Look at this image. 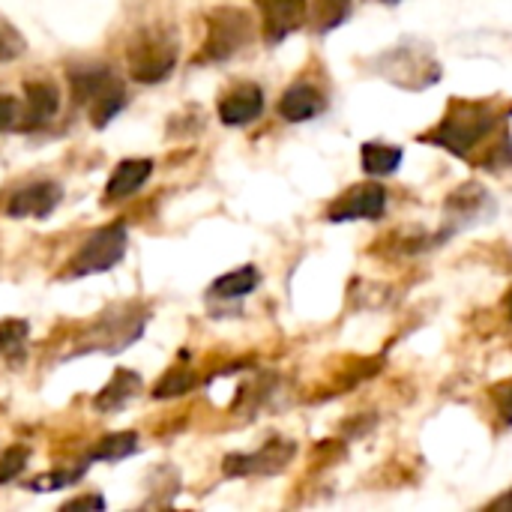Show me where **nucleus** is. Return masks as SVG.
I'll return each mask as SVG.
<instances>
[{
    "mask_svg": "<svg viewBox=\"0 0 512 512\" xmlns=\"http://www.w3.org/2000/svg\"><path fill=\"white\" fill-rule=\"evenodd\" d=\"M402 165V150L390 144H363V171L369 177H387Z\"/></svg>",
    "mask_w": 512,
    "mask_h": 512,
    "instance_id": "nucleus-16",
    "label": "nucleus"
},
{
    "mask_svg": "<svg viewBox=\"0 0 512 512\" xmlns=\"http://www.w3.org/2000/svg\"><path fill=\"white\" fill-rule=\"evenodd\" d=\"M150 174H153V162H150V159H123V162L111 171V177H108L105 198H108V201H120V198L138 192V189L147 183Z\"/></svg>",
    "mask_w": 512,
    "mask_h": 512,
    "instance_id": "nucleus-11",
    "label": "nucleus"
},
{
    "mask_svg": "<svg viewBox=\"0 0 512 512\" xmlns=\"http://www.w3.org/2000/svg\"><path fill=\"white\" fill-rule=\"evenodd\" d=\"M129 75L141 84H159L171 75L177 63V39L165 27H147L138 30L126 51Z\"/></svg>",
    "mask_w": 512,
    "mask_h": 512,
    "instance_id": "nucleus-2",
    "label": "nucleus"
},
{
    "mask_svg": "<svg viewBox=\"0 0 512 512\" xmlns=\"http://www.w3.org/2000/svg\"><path fill=\"white\" fill-rule=\"evenodd\" d=\"M27 339V324L18 321V318H9V321H0V351L3 354H12L24 345Z\"/></svg>",
    "mask_w": 512,
    "mask_h": 512,
    "instance_id": "nucleus-22",
    "label": "nucleus"
},
{
    "mask_svg": "<svg viewBox=\"0 0 512 512\" xmlns=\"http://www.w3.org/2000/svg\"><path fill=\"white\" fill-rule=\"evenodd\" d=\"M135 447H138L135 432H117V435H108V438L99 441V447L93 450V459L96 462H117V459L129 456Z\"/></svg>",
    "mask_w": 512,
    "mask_h": 512,
    "instance_id": "nucleus-18",
    "label": "nucleus"
},
{
    "mask_svg": "<svg viewBox=\"0 0 512 512\" xmlns=\"http://www.w3.org/2000/svg\"><path fill=\"white\" fill-rule=\"evenodd\" d=\"M255 6L261 9L264 36L270 42H282L285 36L300 30L309 15L306 0H255Z\"/></svg>",
    "mask_w": 512,
    "mask_h": 512,
    "instance_id": "nucleus-6",
    "label": "nucleus"
},
{
    "mask_svg": "<svg viewBox=\"0 0 512 512\" xmlns=\"http://www.w3.org/2000/svg\"><path fill=\"white\" fill-rule=\"evenodd\" d=\"M18 117V102L12 96H0V132L9 129Z\"/></svg>",
    "mask_w": 512,
    "mask_h": 512,
    "instance_id": "nucleus-26",
    "label": "nucleus"
},
{
    "mask_svg": "<svg viewBox=\"0 0 512 512\" xmlns=\"http://www.w3.org/2000/svg\"><path fill=\"white\" fill-rule=\"evenodd\" d=\"M75 477H78V474H48V477L33 480V486H30V489H36V492H54V489H60V486L72 483Z\"/></svg>",
    "mask_w": 512,
    "mask_h": 512,
    "instance_id": "nucleus-24",
    "label": "nucleus"
},
{
    "mask_svg": "<svg viewBox=\"0 0 512 512\" xmlns=\"http://www.w3.org/2000/svg\"><path fill=\"white\" fill-rule=\"evenodd\" d=\"M120 108H123V87H114L111 93H105L102 99H96V102L90 105V120H93V126H108L111 117H114Z\"/></svg>",
    "mask_w": 512,
    "mask_h": 512,
    "instance_id": "nucleus-19",
    "label": "nucleus"
},
{
    "mask_svg": "<svg viewBox=\"0 0 512 512\" xmlns=\"http://www.w3.org/2000/svg\"><path fill=\"white\" fill-rule=\"evenodd\" d=\"M384 210H387V189L369 180L339 195L327 210V216L330 222H354V219H381Z\"/></svg>",
    "mask_w": 512,
    "mask_h": 512,
    "instance_id": "nucleus-5",
    "label": "nucleus"
},
{
    "mask_svg": "<svg viewBox=\"0 0 512 512\" xmlns=\"http://www.w3.org/2000/svg\"><path fill=\"white\" fill-rule=\"evenodd\" d=\"M252 39V21L243 9L222 6L207 15V36L201 45L204 63H222L234 57Z\"/></svg>",
    "mask_w": 512,
    "mask_h": 512,
    "instance_id": "nucleus-3",
    "label": "nucleus"
},
{
    "mask_svg": "<svg viewBox=\"0 0 512 512\" xmlns=\"http://www.w3.org/2000/svg\"><path fill=\"white\" fill-rule=\"evenodd\" d=\"M294 456V444L291 441H270L264 450L252 453V456H228L225 459V474L228 477H246V474H276L282 471Z\"/></svg>",
    "mask_w": 512,
    "mask_h": 512,
    "instance_id": "nucleus-7",
    "label": "nucleus"
},
{
    "mask_svg": "<svg viewBox=\"0 0 512 512\" xmlns=\"http://www.w3.org/2000/svg\"><path fill=\"white\" fill-rule=\"evenodd\" d=\"M123 252H126V228L123 222H111L78 249L72 264L66 267V276H90V273L111 270L123 258Z\"/></svg>",
    "mask_w": 512,
    "mask_h": 512,
    "instance_id": "nucleus-4",
    "label": "nucleus"
},
{
    "mask_svg": "<svg viewBox=\"0 0 512 512\" xmlns=\"http://www.w3.org/2000/svg\"><path fill=\"white\" fill-rule=\"evenodd\" d=\"M21 54H24V39H21V33H18L6 18H0V60L9 63V60H18Z\"/></svg>",
    "mask_w": 512,
    "mask_h": 512,
    "instance_id": "nucleus-21",
    "label": "nucleus"
},
{
    "mask_svg": "<svg viewBox=\"0 0 512 512\" xmlns=\"http://www.w3.org/2000/svg\"><path fill=\"white\" fill-rule=\"evenodd\" d=\"M498 120V108L489 102H453L447 117L435 126L432 135H426V141L441 144L456 156H468L486 135H492Z\"/></svg>",
    "mask_w": 512,
    "mask_h": 512,
    "instance_id": "nucleus-1",
    "label": "nucleus"
},
{
    "mask_svg": "<svg viewBox=\"0 0 512 512\" xmlns=\"http://www.w3.org/2000/svg\"><path fill=\"white\" fill-rule=\"evenodd\" d=\"M141 390V378L135 375V372H129V369H120L108 384H105V390L96 396V408L99 411H117V408H123L135 393Z\"/></svg>",
    "mask_w": 512,
    "mask_h": 512,
    "instance_id": "nucleus-14",
    "label": "nucleus"
},
{
    "mask_svg": "<svg viewBox=\"0 0 512 512\" xmlns=\"http://www.w3.org/2000/svg\"><path fill=\"white\" fill-rule=\"evenodd\" d=\"M27 465V450L24 447H9L3 456H0V483H9L15 480Z\"/></svg>",
    "mask_w": 512,
    "mask_h": 512,
    "instance_id": "nucleus-23",
    "label": "nucleus"
},
{
    "mask_svg": "<svg viewBox=\"0 0 512 512\" xmlns=\"http://www.w3.org/2000/svg\"><path fill=\"white\" fill-rule=\"evenodd\" d=\"M60 198H63V192H60L57 183H33V186L15 192V195L9 198L6 213H9V216H18V219H21V216H36V219H42V216H48V213L60 204Z\"/></svg>",
    "mask_w": 512,
    "mask_h": 512,
    "instance_id": "nucleus-8",
    "label": "nucleus"
},
{
    "mask_svg": "<svg viewBox=\"0 0 512 512\" xmlns=\"http://www.w3.org/2000/svg\"><path fill=\"white\" fill-rule=\"evenodd\" d=\"M261 111H264V93L255 84H243L219 102V120L225 126H246Z\"/></svg>",
    "mask_w": 512,
    "mask_h": 512,
    "instance_id": "nucleus-9",
    "label": "nucleus"
},
{
    "mask_svg": "<svg viewBox=\"0 0 512 512\" xmlns=\"http://www.w3.org/2000/svg\"><path fill=\"white\" fill-rule=\"evenodd\" d=\"M495 405H498L501 417H504L507 423H512V381L501 384V387L495 390Z\"/></svg>",
    "mask_w": 512,
    "mask_h": 512,
    "instance_id": "nucleus-25",
    "label": "nucleus"
},
{
    "mask_svg": "<svg viewBox=\"0 0 512 512\" xmlns=\"http://www.w3.org/2000/svg\"><path fill=\"white\" fill-rule=\"evenodd\" d=\"M327 108L324 96L312 84H294L282 99H279V114L291 123H303L318 117Z\"/></svg>",
    "mask_w": 512,
    "mask_h": 512,
    "instance_id": "nucleus-12",
    "label": "nucleus"
},
{
    "mask_svg": "<svg viewBox=\"0 0 512 512\" xmlns=\"http://www.w3.org/2000/svg\"><path fill=\"white\" fill-rule=\"evenodd\" d=\"M195 387V375L192 372H183V369H174L168 378H162L159 381V387H156V399H168V396H183V393H189Z\"/></svg>",
    "mask_w": 512,
    "mask_h": 512,
    "instance_id": "nucleus-20",
    "label": "nucleus"
},
{
    "mask_svg": "<svg viewBox=\"0 0 512 512\" xmlns=\"http://www.w3.org/2000/svg\"><path fill=\"white\" fill-rule=\"evenodd\" d=\"M492 507H495V510H512V492H507L504 498H498Z\"/></svg>",
    "mask_w": 512,
    "mask_h": 512,
    "instance_id": "nucleus-28",
    "label": "nucleus"
},
{
    "mask_svg": "<svg viewBox=\"0 0 512 512\" xmlns=\"http://www.w3.org/2000/svg\"><path fill=\"white\" fill-rule=\"evenodd\" d=\"M351 6H354V0H315V6H312L315 30L327 33V30L339 27L351 15Z\"/></svg>",
    "mask_w": 512,
    "mask_h": 512,
    "instance_id": "nucleus-17",
    "label": "nucleus"
},
{
    "mask_svg": "<svg viewBox=\"0 0 512 512\" xmlns=\"http://www.w3.org/2000/svg\"><path fill=\"white\" fill-rule=\"evenodd\" d=\"M507 312H510V321H512V288H510V294H507Z\"/></svg>",
    "mask_w": 512,
    "mask_h": 512,
    "instance_id": "nucleus-29",
    "label": "nucleus"
},
{
    "mask_svg": "<svg viewBox=\"0 0 512 512\" xmlns=\"http://www.w3.org/2000/svg\"><path fill=\"white\" fill-rule=\"evenodd\" d=\"M72 84V96L78 105H93L96 99H102L105 93H111L114 87H120V81L108 72V69H84V72H72L69 75Z\"/></svg>",
    "mask_w": 512,
    "mask_h": 512,
    "instance_id": "nucleus-13",
    "label": "nucleus"
},
{
    "mask_svg": "<svg viewBox=\"0 0 512 512\" xmlns=\"http://www.w3.org/2000/svg\"><path fill=\"white\" fill-rule=\"evenodd\" d=\"M24 120H21V129H39L45 126L54 114H57V105H60V96H57V87L48 84V81H30L24 87Z\"/></svg>",
    "mask_w": 512,
    "mask_h": 512,
    "instance_id": "nucleus-10",
    "label": "nucleus"
},
{
    "mask_svg": "<svg viewBox=\"0 0 512 512\" xmlns=\"http://www.w3.org/2000/svg\"><path fill=\"white\" fill-rule=\"evenodd\" d=\"M72 510H105V501H102V498H96V495H90V498H75V501L63 504V512H72Z\"/></svg>",
    "mask_w": 512,
    "mask_h": 512,
    "instance_id": "nucleus-27",
    "label": "nucleus"
},
{
    "mask_svg": "<svg viewBox=\"0 0 512 512\" xmlns=\"http://www.w3.org/2000/svg\"><path fill=\"white\" fill-rule=\"evenodd\" d=\"M387 3H396V0H387Z\"/></svg>",
    "mask_w": 512,
    "mask_h": 512,
    "instance_id": "nucleus-30",
    "label": "nucleus"
},
{
    "mask_svg": "<svg viewBox=\"0 0 512 512\" xmlns=\"http://www.w3.org/2000/svg\"><path fill=\"white\" fill-rule=\"evenodd\" d=\"M255 288H258V270L255 267H240V270H231L222 279H216L210 294L219 297V300H237V297H246Z\"/></svg>",
    "mask_w": 512,
    "mask_h": 512,
    "instance_id": "nucleus-15",
    "label": "nucleus"
}]
</instances>
